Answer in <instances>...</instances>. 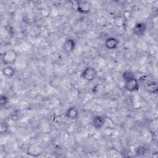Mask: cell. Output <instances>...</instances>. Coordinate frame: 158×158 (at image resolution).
<instances>
[{
    "instance_id": "1",
    "label": "cell",
    "mask_w": 158,
    "mask_h": 158,
    "mask_svg": "<svg viewBox=\"0 0 158 158\" xmlns=\"http://www.w3.org/2000/svg\"><path fill=\"white\" fill-rule=\"evenodd\" d=\"M98 76L96 69L93 67L88 66L84 69L81 73V77L87 81H92L94 80Z\"/></svg>"
},
{
    "instance_id": "2",
    "label": "cell",
    "mask_w": 158,
    "mask_h": 158,
    "mask_svg": "<svg viewBox=\"0 0 158 158\" xmlns=\"http://www.w3.org/2000/svg\"><path fill=\"white\" fill-rule=\"evenodd\" d=\"M17 57V53L13 49H9L2 54V62L5 65H10L16 61Z\"/></svg>"
},
{
    "instance_id": "3",
    "label": "cell",
    "mask_w": 158,
    "mask_h": 158,
    "mask_svg": "<svg viewBox=\"0 0 158 158\" xmlns=\"http://www.w3.org/2000/svg\"><path fill=\"white\" fill-rule=\"evenodd\" d=\"M123 88L126 91L128 92H136L139 89V85L138 80L135 78L127 81H124Z\"/></svg>"
},
{
    "instance_id": "4",
    "label": "cell",
    "mask_w": 158,
    "mask_h": 158,
    "mask_svg": "<svg viewBox=\"0 0 158 158\" xmlns=\"http://www.w3.org/2000/svg\"><path fill=\"white\" fill-rule=\"evenodd\" d=\"M77 10L81 14H88L91 11V6L88 1H79L77 2Z\"/></svg>"
},
{
    "instance_id": "5",
    "label": "cell",
    "mask_w": 158,
    "mask_h": 158,
    "mask_svg": "<svg viewBox=\"0 0 158 158\" xmlns=\"http://www.w3.org/2000/svg\"><path fill=\"white\" fill-rule=\"evenodd\" d=\"M147 30V26L145 23L138 22L136 23L133 28V33L137 36H143Z\"/></svg>"
},
{
    "instance_id": "6",
    "label": "cell",
    "mask_w": 158,
    "mask_h": 158,
    "mask_svg": "<svg viewBox=\"0 0 158 158\" xmlns=\"http://www.w3.org/2000/svg\"><path fill=\"white\" fill-rule=\"evenodd\" d=\"M75 47H76V43L75 40L72 38H68L65 40L62 46L63 50L66 54L72 53L75 50Z\"/></svg>"
},
{
    "instance_id": "7",
    "label": "cell",
    "mask_w": 158,
    "mask_h": 158,
    "mask_svg": "<svg viewBox=\"0 0 158 158\" xmlns=\"http://www.w3.org/2000/svg\"><path fill=\"white\" fill-rule=\"evenodd\" d=\"M105 46L107 49L114 50L117 48L119 44V41L115 37H109L105 41Z\"/></svg>"
},
{
    "instance_id": "8",
    "label": "cell",
    "mask_w": 158,
    "mask_h": 158,
    "mask_svg": "<svg viewBox=\"0 0 158 158\" xmlns=\"http://www.w3.org/2000/svg\"><path fill=\"white\" fill-rule=\"evenodd\" d=\"M65 115V117L70 120H77L79 117V110L76 107L72 106L67 109Z\"/></svg>"
},
{
    "instance_id": "9",
    "label": "cell",
    "mask_w": 158,
    "mask_h": 158,
    "mask_svg": "<svg viewBox=\"0 0 158 158\" xmlns=\"http://www.w3.org/2000/svg\"><path fill=\"white\" fill-rule=\"evenodd\" d=\"M104 118L101 115H96L92 120V125L96 130H101L104 125Z\"/></svg>"
},
{
    "instance_id": "10",
    "label": "cell",
    "mask_w": 158,
    "mask_h": 158,
    "mask_svg": "<svg viewBox=\"0 0 158 158\" xmlns=\"http://www.w3.org/2000/svg\"><path fill=\"white\" fill-rule=\"evenodd\" d=\"M145 90L150 93L156 94L158 93V86L156 81H150L145 85Z\"/></svg>"
},
{
    "instance_id": "11",
    "label": "cell",
    "mask_w": 158,
    "mask_h": 158,
    "mask_svg": "<svg viewBox=\"0 0 158 158\" xmlns=\"http://www.w3.org/2000/svg\"><path fill=\"white\" fill-rule=\"evenodd\" d=\"M15 69L11 65H6L4 68L2 69V74L9 78L12 77L15 74Z\"/></svg>"
},
{
    "instance_id": "12",
    "label": "cell",
    "mask_w": 158,
    "mask_h": 158,
    "mask_svg": "<svg viewBox=\"0 0 158 158\" xmlns=\"http://www.w3.org/2000/svg\"><path fill=\"white\" fill-rule=\"evenodd\" d=\"M122 78L124 81H127L128 80H131L133 78H136L135 73L133 72L131 70H125L122 73Z\"/></svg>"
},
{
    "instance_id": "13",
    "label": "cell",
    "mask_w": 158,
    "mask_h": 158,
    "mask_svg": "<svg viewBox=\"0 0 158 158\" xmlns=\"http://www.w3.org/2000/svg\"><path fill=\"white\" fill-rule=\"evenodd\" d=\"M9 124L6 121H2L0 123V133L1 135H5L9 131Z\"/></svg>"
},
{
    "instance_id": "14",
    "label": "cell",
    "mask_w": 158,
    "mask_h": 158,
    "mask_svg": "<svg viewBox=\"0 0 158 158\" xmlns=\"http://www.w3.org/2000/svg\"><path fill=\"white\" fill-rule=\"evenodd\" d=\"M146 152V148L144 146H140L136 148L135 153L137 156H143Z\"/></svg>"
},
{
    "instance_id": "15",
    "label": "cell",
    "mask_w": 158,
    "mask_h": 158,
    "mask_svg": "<svg viewBox=\"0 0 158 158\" xmlns=\"http://www.w3.org/2000/svg\"><path fill=\"white\" fill-rule=\"evenodd\" d=\"M9 102V98L6 94H1L0 96V106L1 107L6 106Z\"/></svg>"
}]
</instances>
